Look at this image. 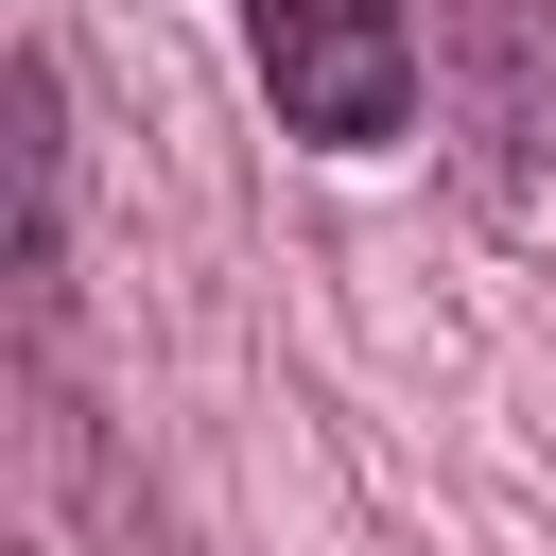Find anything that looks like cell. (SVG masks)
<instances>
[{
    "label": "cell",
    "instance_id": "6da1fadb",
    "mask_svg": "<svg viewBox=\"0 0 556 556\" xmlns=\"http://www.w3.org/2000/svg\"><path fill=\"white\" fill-rule=\"evenodd\" d=\"M243 70L313 156H365L417 104V17L400 0H243Z\"/></svg>",
    "mask_w": 556,
    "mask_h": 556
},
{
    "label": "cell",
    "instance_id": "7a4b0ae2",
    "mask_svg": "<svg viewBox=\"0 0 556 556\" xmlns=\"http://www.w3.org/2000/svg\"><path fill=\"white\" fill-rule=\"evenodd\" d=\"M452 104L504 156H556V0H452Z\"/></svg>",
    "mask_w": 556,
    "mask_h": 556
}]
</instances>
